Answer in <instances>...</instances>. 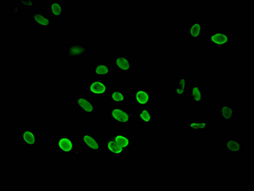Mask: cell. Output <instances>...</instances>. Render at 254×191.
<instances>
[{"mask_svg": "<svg viewBox=\"0 0 254 191\" xmlns=\"http://www.w3.org/2000/svg\"><path fill=\"white\" fill-rule=\"evenodd\" d=\"M107 118L115 124H129L133 122L132 111L121 105L109 107L107 109Z\"/></svg>", "mask_w": 254, "mask_h": 191, "instance_id": "cell-1", "label": "cell"}, {"mask_svg": "<svg viewBox=\"0 0 254 191\" xmlns=\"http://www.w3.org/2000/svg\"><path fill=\"white\" fill-rule=\"evenodd\" d=\"M208 42L211 46H229L231 42V32L228 30H212L209 33Z\"/></svg>", "mask_w": 254, "mask_h": 191, "instance_id": "cell-2", "label": "cell"}, {"mask_svg": "<svg viewBox=\"0 0 254 191\" xmlns=\"http://www.w3.org/2000/svg\"><path fill=\"white\" fill-rule=\"evenodd\" d=\"M75 108L83 114L93 116L98 111V104L87 96H79L75 100Z\"/></svg>", "mask_w": 254, "mask_h": 191, "instance_id": "cell-3", "label": "cell"}, {"mask_svg": "<svg viewBox=\"0 0 254 191\" xmlns=\"http://www.w3.org/2000/svg\"><path fill=\"white\" fill-rule=\"evenodd\" d=\"M79 140L88 153H102L103 145L100 141L92 134L84 133L79 136Z\"/></svg>", "mask_w": 254, "mask_h": 191, "instance_id": "cell-4", "label": "cell"}, {"mask_svg": "<svg viewBox=\"0 0 254 191\" xmlns=\"http://www.w3.org/2000/svg\"><path fill=\"white\" fill-rule=\"evenodd\" d=\"M87 91L92 97H106L109 92V82L101 79L89 80L87 82Z\"/></svg>", "mask_w": 254, "mask_h": 191, "instance_id": "cell-5", "label": "cell"}, {"mask_svg": "<svg viewBox=\"0 0 254 191\" xmlns=\"http://www.w3.org/2000/svg\"><path fill=\"white\" fill-rule=\"evenodd\" d=\"M133 98L139 107H147L154 101V93L147 87H139L133 89Z\"/></svg>", "mask_w": 254, "mask_h": 191, "instance_id": "cell-6", "label": "cell"}, {"mask_svg": "<svg viewBox=\"0 0 254 191\" xmlns=\"http://www.w3.org/2000/svg\"><path fill=\"white\" fill-rule=\"evenodd\" d=\"M19 141L27 148H36L37 146V133L35 128L24 127L19 133Z\"/></svg>", "mask_w": 254, "mask_h": 191, "instance_id": "cell-7", "label": "cell"}, {"mask_svg": "<svg viewBox=\"0 0 254 191\" xmlns=\"http://www.w3.org/2000/svg\"><path fill=\"white\" fill-rule=\"evenodd\" d=\"M31 24L39 28H49L52 25V18L46 10H33L31 12Z\"/></svg>", "mask_w": 254, "mask_h": 191, "instance_id": "cell-8", "label": "cell"}, {"mask_svg": "<svg viewBox=\"0 0 254 191\" xmlns=\"http://www.w3.org/2000/svg\"><path fill=\"white\" fill-rule=\"evenodd\" d=\"M205 33V24L202 20L190 21L188 25V36L190 41H201Z\"/></svg>", "mask_w": 254, "mask_h": 191, "instance_id": "cell-9", "label": "cell"}, {"mask_svg": "<svg viewBox=\"0 0 254 191\" xmlns=\"http://www.w3.org/2000/svg\"><path fill=\"white\" fill-rule=\"evenodd\" d=\"M88 46L83 44L81 41H74L66 46V57L68 58H80L87 56Z\"/></svg>", "mask_w": 254, "mask_h": 191, "instance_id": "cell-10", "label": "cell"}, {"mask_svg": "<svg viewBox=\"0 0 254 191\" xmlns=\"http://www.w3.org/2000/svg\"><path fill=\"white\" fill-rule=\"evenodd\" d=\"M113 67L118 72L127 73L133 71V62L128 55H115L113 59Z\"/></svg>", "mask_w": 254, "mask_h": 191, "instance_id": "cell-11", "label": "cell"}, {"mask_svg": "<svg viewBox=\"0 0 254 191\" xmlns=\"http://www.w3.org/2000/svg\"><path fill=\"white\" fill-rule=\"evenodd\" d=\"M104 143L107 153L114 158H123L129 151L118 145L111 136L105 139Z\"/></svg>", "mask_w": 254, "mask_h": 191, "instance_id": "cell-12", "label": "cell"}, {"mask_svg": "<svg viewBox=\"0 0 254 191\" xmlns=\"http://www.w3.org/2000/svg\"><path fill=\"white\" fill-rule=\"evenodd\" d=\"M219 117L222 122H235V108L229 102H220Z\"/></svg>", "mask_w": 254, "mask_h": 191, "instance_id": "cell-13", "label": "cell"}, {"mask_svg": "<svg viewBox=\"0 0 254 191\" xmlns=\"http://www.w3.org/2000/svg\"><path fill=\"white\" fill-rule=\"evenodd\" d=\"M77 143L71 137L60 136L57 138V151L60 154H72L76 147Z\"/></svg>", "mask_w": 254, "mask_h": 191, "instance_id": "cell-14", "label": "cell"}, {"mask_svg": "<svg viewBox=\"0 0 254 191\" xmlns=\"http://www.w3.org/2000/svg\"><path fill=\"white\" fill-rule=\"evenodd\" d=\"M92 76L94 77H111L113 76L111 66L104 61H97L93 66Z\"/></svg>", "mask_w": 254, "mask_h": 191, "instance_id": "cell-15", "label": "cell"}, {"mask_svg": "<svg viewBox=\"0 0 254 191\" xmlns=\"http://www.w3.org/2000/svg\"><path fill=\"white\" fill-rule=\"evenodd\" d=\"M189 79L187 76L178 77V83L174 87L173 96L176 98H183L187 96L189 87Z\"/></svg>", "mask_w": 254, "mask_h": 191, "instance_id": "cell-16", "label": "cell"}, {"mask_svg": "<svg viewBox=\"0 0 254 191\" xmlns=\"http://www.w3.org/2000/svg\"><path fill=\"white\" fill-rule=\"evenodd\" d=\"M111 136L115 139L118 145L128 151L133 147V139L127 133L115 132L112 134Z\"/></svg>", "mask_w": 254, "mask_h": 191, "instance_id": "cell-17", "label": "cell"}, {"mask_svg": "<svg viewBox=\"0 0 254 191\" xmlns=\"http://www.w3.org/2000/svg\"><path fill=\"white\" fill-rule=\"evenodd\" d=\"M241 139L237 137H227L224 139V150L226 153H238L242 151Z\"/></svg>", "mask_w": 254, "mask_h": 191, "instance_id": "cell-18", "label": "cell"}, {"mask_svg": "<svg viewBox=\"0 0 254 191\" xmlns=\"http://www.w3.org/2000/svg\"><path fill=\"white\" fill-rule=\"evenodd\" d=\"M107 99L109 102L124 104L128 102V93L122 89L112 90L107 94Z\"/></svg>", "mask_w": 254, "mask_h": 191, "instance_id": "cell-19", "label": "cell"}, {"mask_svg": "<svg viewBox=\"0 0 254 191\" xmlns=\"http://www.w3.org/2000/svg\"><path fill=\"white\" fill-rule=\"evenodd\" d=\"M189 100L193 103H202L205 101L204 87L200 85L190 86L189 89Z\"/></svg>", "mask_w": 254, "mask_h": 191, "instance_id": "cell-20", "label": "cell"}, {"mask_svg": "<svg viewBox=\"0 0 254 191\" xmlns=\"http://www.w3.org/2000/svg\"><path fill=\"white\" fill-rule=\"evenodd\" d=\"M135 117L139 123H154V113L148 107H139Z\"/></svg>", "mask_w": 254, "mask_h": 191, "instance_id": "cell-21", "label": "cell"}, {"mask_svg": "<svg viewBox=\"0 0 254 191\" xmlns=\"http://www.w3.org/2000/svg\"><path fill=\"white\" fill-rule=\"evenodd\" d=\"M210 128L208 122H188L187 123V130L190 133L205 132Z\"/></svg>", "mask_w": 254, "mask_h": 191, "instance_id": "cell-22", "label": "cell"}, {"mask_svg": "<svg viewBox=\"0 0 254 191\" xmlns=\"http://www.w3.org/2000/svg\"><path fill=\"white\" fill-rule=\"evenodd\" d=\"M49 6H50L51 16L54 19H58L60 17L64 16V6L62 1L53 0V1L50 2Z\"/></svg>", "mask_w": 254, "mask_h": 191, "instance_id": "cell-23", "label": "cell"}, {"mask_svg": "<svg viewBox=\"0 0 254 191\" xmlns=\"http://www.w3.org/2000/svg\"><path fill=\"white\" fill-rule=\"evenodd\" d=\"M18 3L27 10H33L36 7V1L34 0H19Z\"/></svg>", "mask_w": 254, "mask_h": 191, "instance_id": "cell-24", "label": "cell"}, {"mask_svg": "<svg viewBox=\"0 0 254 191\" xmlns=\"http://www.w3.org/2000/svg\"><path fill=\"white\" fill-rule=\"evenodd\" d=\"M10 16H17L21 14V6L19 3L10 5Z\"/></svg>", "mask_w": 254, "mask_h": 191, "instance_id": "cell-25", "label": "cell"}, {"mask_svg": "<svg viewBox=\"0 0 254 191\" xmlns=\"http://www.w3.org/2000/svg\"><path fill=\"white\" fill-rule=\"evenodd\" d=\"M71 156H72V158H82V149L81 148L78 147L77 145L76 147L75 148L74 151L71 154Z\"/></svg>", "mask_w": 254, "mask_h": 191, "instance_id": "cell-26", "label": "cell"}]
</instances>
